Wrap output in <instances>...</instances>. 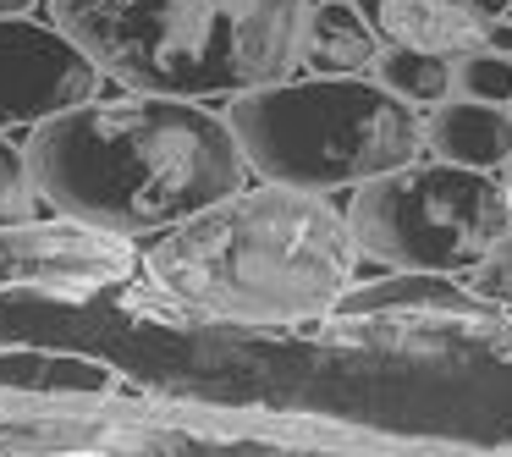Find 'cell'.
Returning a JSON list of instances; mask_svg holds the SVG:
<instances>
[{
    "label": "cell",
    "mask_w": 512,
    "mask_h": 457,
    "mask_svg": "<svg viewBox=\"0 0 512 457\" xmlns=\"http://www.w3.org/2000/svg\"><path fill=\"white\" fill-rule=\"evenodd\" d=\"M463 6H468L474 17H485V23H490V17H507V12H512V0H463Z\"/></svg>",
    "instance_id": "obj_16"
},
{
    "label": "cell",
    "mask_w": 512,
    "mask_h": 457,
    "mask_svg": "<svg viewBox=\"0 0 512 457\" xmlns=\"http://www.w3.org/2000/svg\"><path fill=\"white\" fill-rule=\"evenodd\" d=\"M243 160L281 188H358L391 166L419 160L424 127L402 94L364 83L358 72L276 78L232 94L226 111Z\"/></svg>",
    "instance_id": "obj_4"
},
{
    "label": "cell",
    "mask_w": 512,
    "mask_h": 457,
    "mask_svg": "<svg viewBox=\"0 0 512 457\" xmlns=\"http://www.w3.org/2000/svg\"><path fill=\"white\" fill-rule=\"evenodd\" d=\"M127 270V243L100 226H0V287H72L89 292Z\"/></svg>",
    "instance_id": "obj_7"
},
{
    "label": "cell",
    "mask_w": 512,
    "mask_h": 457,
    "mask_svg": "<svg viewBox=\"0 0 512 457\" xmlns=\"http://www.w3.org/2000/svg\"><path fill=\"white\" fill-rule=\"evenodd\" d=\"M474 298L512 309V232L501 237V243L490 248V254L479 259V265H474Z\"/></svg>",
    "instance_id": "obj_14"
},
{
    "label": "cell",
    "mask_w": 512,
    "mask_h": 457,
    "mask_svg": "<svg viewBox=\"0 0 512 457\" xmlns=\"http://www.w3.org/2000/svg\"><path fill=\"white\" fill-rule=\"evenodd\" d=\"M309 0H56V28L133 94L215 100L298 67Z\"/></svg>",
    "instance_id": "obj_3"
},
{
    "label": "cell",
    "mask_w": 512,
    "mask_h": 457,
    "mask_svg": "<svg viewBox=\"0 0 512 457\" xmlns=\"http://www.w3.org/2000/svg\"><path fill=\"white\" fill-rule=\"evenodd\" d=\"M94 89H100V67L61 28L0 17V133L94 100Z\"/></svg>",
    "instance_id": "obj_6"
},
{
    "label": "cell",
    "mask_w": 512,
    "mask_h": 457,
    "mask_svg": "<svg viewBox=\"0 0 512 457\" xmlns=\"http://www.w3.org/2000/svg\"><path fill=\"white\" fill-rule=\"evenodd\" d=\"M485 50H496V56H512V23L490 17V23H485Z\"/></svg>",
    "instance_id": "obj_15"
},
{
    "label": "cell",
    "mask_w": 512,
    "mask_h": 457,
    "mask_svg": "<svg viewBox=\"0 0 512 457\" xmlns=\"http://www.w3.org/2000/svg\"><path fill=\"white\" fill-rule=\"evenodd\" d=\"M34 199H39V188H34V171H28V155L0 138V226L28 221Z\"/></svg>",
    "instance_id": "obj_12"
},
{
    "label": "cell",
    "mask_w": 512,
    "mask_h": 457,
    "mask_svg": "<svg viewBox=\"0 0 512 457\" xmlns=\"http://www.w3.org/2000/svg\"><path fill=\"white\" fill-rule=\"evenodd\" d=\"M23 155L67 221L116 237L171 232L248 177L232 127L171 94L78 100L34 122Z\"/></svg>",
    "instance_id": "obj_1"
},
{
    "label": "cell",
    "mask_w": 512,
    "mask_h": 457,
    "mask_svg": "<svg viewBox=\"0 0 512 457\" xmlns=\"http://www.w3.org/2000/svg\"><path fill=\"white\" fill-rule=\"evenodd\" d=\"M463 61V89L468 100H490V105H507L512 100V61L496 56V50H468Z\"/></svg>",
    "instance_id": "obj_13"
},
{
    "label": "cell",
    "mask_w": 512,
    "mask_h": 457,
    "mask_svg": "<svg viewBox=\"0 0 512 457\" xmlns=\"http://www.w3.org/2000/svg\"><path fill=\"white\" fill-rule=\"evenodd\" d=\"M347 232L369 259L419 276L474 270L512 232V199L490 171L452 160H408L358 182Z\"/></svg>",
    "instance_id": "obj_5"
},
{
    "label": "cell",
    "mask_w": 512,
    "mask_h": 457,
    "mask_svg": "<svg viewBox=\"0 0 512 457\" xmlns=\"http://www.w3.org/2000/svg\"><path fill=\"white\" fill-rule=\"evenodd\" d=\"M424 144H430L441 160H452V166H474V171L507 166V155H512V116L496 111L490 100L441 105V111L430 116V127H424Z\"/></svg>",
    "instance_id": "obj_9"
},
{
    "label": "cell",
    "mask_w": 512,
    "mask_h": 457,
    "mask_svg": "<svg viewBox=\"0 0 512 457\" xmlns=\"http://www.w3.org/2000/svg\"><path fill=\"white\" fill-rule=\"evenodd\" d=\"M507 199H512V155H507Z\"/></svg>",
    "instance_id": "obj_18"
},
{
    "label": "cell",
    "mask_w": 512,
    "mask_h": 457,
    "mask_svg": "<svg viewBox=\"0 0 512 457\" xmlns=\"http://www.w3.org/2000/svg\"><path fill=\"white\" fill-rule=\"evenodd\" d=\"M298 61H309L314 72H364L375 61V28L347 0H325L303 17Z\"/></svg>",
    "instance_id": "obj_10"
},
{
    "label": "cell",
    "mask_w": 512,
    "mask_h": 457,
    "mask_svg": "<svg viewBox=\"0 0 512 457\" xmlns=\"http://www.w3.org/2000/svg\"><path fill=\"white\" fill-rule=\"evenodd\" d=\"M34 0H0V17H17V12H28Z\"/></svg>",
    "instance_id": "obj_17"
},
{
    "label": "cell",
    "mask_w": 512,
    "mask_h": 457,
    "mask_svg": "<svg viewBox=\"0 0 512 457\" xmlns=\"http://www.w3.org/2000/svg\"><path fill=\"white\" fill-rule=\"evenodd\" d=\"M369 67H375L380 89L402 94L408 105H435V100H446V89H452V67H446V56H430V50H413V45L375 50Z\"/></svg>",
    "instance_id": "obj_11"
},
{
    "label": "cell",
    "mask_w": 512,
    "mask_h": 457,
    "mask_svg": "<svg viewBox=\"0 0 512 457\" xmlns=\"http://www.w3.org/2000/svg\"><path fill=\"white\" fill-rule=\"evenodd\" d=\"M353 232L320 193L265 182L177 221L144 270L160 292L243 325H298L331 314L353 281Z\"/></svg>",
    "instance_id": "obj_2"
},
{
    "label": "cell",
    "mask_w": 512,
    "mask_h": 457,
    "mask_svg": "<svg viewBox=\"0 0 512 457\" xmlns=\"http://www.w3.org/2000/svg\"><path fill=\"white\" fill-rule=\"evenodd\" d=\"M364 17L386 45H413L446 61L485 50V17H474L463 0H364Z\"/></svg>",
    "instance_id": "obj_8"
}]
</instances>
